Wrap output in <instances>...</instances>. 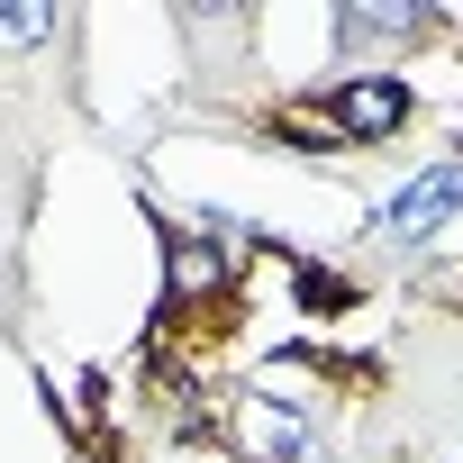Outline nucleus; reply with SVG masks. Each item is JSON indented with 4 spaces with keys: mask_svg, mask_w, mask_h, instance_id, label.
Masks as SVG:
<instances>
[{
    "mask_svg": "<svg viewBox=\"0 0 463 463\" xmlns=\"http://www.w3.org/2000/svg\"><path fill=\"white\" fill-rule=\"evenodd\" d=\"M327 118H336V137H391L400 118H409V82H391V73H354V82H336L327 91Z\"/></svg>",
    "mask_w": 463,
    "mask_h": 463,
    "instance_id": "obj_2",
    "label": "nucleus"
},
{
    "mask_svg": "<svg viewBox=\"0 0 463 463\" xmlns=\"http://www.w3.org/2000/svg\"><path fill=\"white\" fill-rule=\"evenodd\" d=\"M46 37H55V10H46V0L0 10V55H28V46H46Z\"/></svg>",
    "mask_w": 463,
    "mask_h": 463,
    "instance_id": "obj_5",
    "label": "nucleus"
},
{
    "mask_svg": "<svg viewBox=\"0 0 463 463\" xmlns=\"http://www.w3.org/2000/svg\"><path fill=\"white\" fill-rule=\"evenodd\" d=\"M427 10H336V37H418Z\"/></svg>",
    "mask_w": 463,
    "mask_h": 463,
    "instance_id": "obj_4",
    "label": "nucleus"
},
{
    "mask_svg": "<svg viewBox=\"0 0 463 463\" xmlns=\"http://www.w3.org/2000/svg\"><path fill=\"white\" fill-rule=\"evenodd\" d=\"M237 427H246V454H255V463H300V454H309V418L282 409V400H246Z\"/></svg>",
    "mask_w": 463,
    "mask_h": 463,
    "instance_id": "obj_3",
    "label": "nucleus"
},
{
    "mask_svg": "<svg viewBox=\"0 0 463 463\" xmlns=\"http://www.w3.org/2000/svg\"><path fill=\"white\" fill-rule=\"evenodd\" d=\"M300 300H309V309H354V282H336V273H300Z\"/></svg>",
    "mask_w": 463,
    "mask_h": 463,
    "instance_id": "obj_6",
    "label": "nucleus"
},
{
    "mask_svg": "<svg viewBox=\"0 0 463 463\" xmlns=\"http://www.w3.org/2000/svg\"><path fill=\"white\" fill-rule=\"evenodd\" d=\"M454 209H463V164H436V173H418V182L382 209V237H391V246H418V237H436Z\"/></svg>",
    "mask_w": 463,
    "mask_h": 463,
    "instance_id": "obj_1",
    "label": "nucleus"
}]
</instances>
